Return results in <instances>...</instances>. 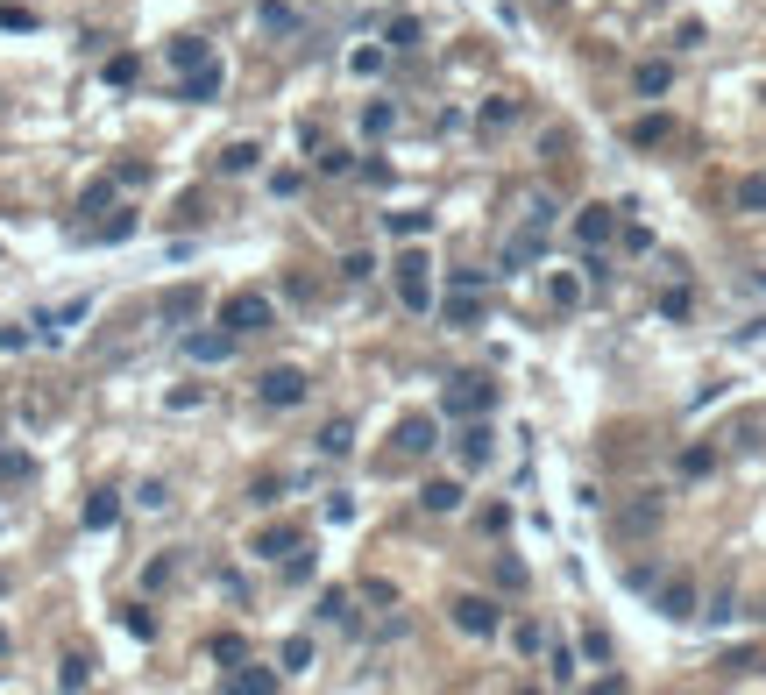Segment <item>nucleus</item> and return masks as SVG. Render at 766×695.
<instances>
[{
	"label": "nucleus",
	"mask_w": 766,
	"mask_h": 695,
	"mask_svg": "<svg viewBox=\"0 0 766 695\" xmlns=\"http://www.w3.org/2000/svg\"><path fill=\"white\" fill-rule=\"evenodd\" d=\"M22 476H29V454L8 447V454H0V483H22Z\"/></svg>",
	"instance_id": "44"
},
{
	"label": "nucleus",
	"mask_w": 766,
	"mask_h": 695,
	"mask_svg": "<svg viewBox=\"0 0 766 695\" xmlns=\"http://www.w3.org/2000/svg\"><path fill=\"white\" fill-rule=\"evenodd\" d=\"M199 64H213L206 43H199V36H178V43H171V71H199Z\"/></svg>",
	"instance_id": "28"
},
{
	"label": "nucleus",
	"mask_w": 766,
	"mask_h": 695,
	"mask_svg": "<svg viewBox=\"0 0 766 695\" xmlns=\"http://www.w3.org/2000/svg\"><path fill=\"white\" fill-rule=\"evenodd\" d=\"M71 320H86V298H71V305H57V313H43L36 327H43V341H57V334H64Z\"/></svg>",
	"instance_id": "27"
},
{
	"label": "nucleus",
	"mask_w": 766,
	"mask_h": 695,
	"mask_svg": "<svg viewBox=\"0 0 766 695\" xmlns=\"http://www.w3.org/2000/svg\"><path fill=\"white\" fill-rule=\"evenodd\" d=\"M433 440H440V426H433L426 412H412V419H398V454H405V461H419V454H433Z\"/></svg>",
	"instance_id": "11"
},
{
	"label": "nucleus",
	"mask_w": 766,
	"mask_h": 695,
	"mask_svg": "<svg viewBox=\"0 0 766 695\" xmlns=\"http://www.w3.org/2000/svg\"><path fill=\"white\" fill-rule=\"evenodd\" d=\"M476 121H483V128H511V121H518V100H483Z\"/></svg>",
	"instance_id": "35"
},
{
	"label": "nucleus",
	"mask_w": 766,
	"mask_h": 695,
	"mask_svg": "<svg viewBox=\"0 0 766 695\" xmlns=\"http://www.w3.org/2000/svg\"><path fill=\"white\" fill-rule=\"evenodd\" d=\"M547 674H554V688H568V681H575V653H568V646H554V660H547Z\"/></svg>",
	"instance_id": "41"
},
{
	"label": "nucleus",
	"mask_w": 766,
	"mask_h": 695,
	"mask_svg": "<svg viewBox=\"0 0 766 695\" xmlns=\"http://www.w3.org/2000/svg\"><path fill=\"white\" fill-rule=\"evenodd\" d=\"M220 327H227V334H256V327H270V298H263V291H235V298L220 305Z\"/></svg>",
	"instance_id": "4"
},
{
	"label": "nucleus",
	"mask_w": 766,
	"mask_h": 695,
	"mask_svg": "<svg viewBox=\"0 0 766 695\" xmlns=\"http://www.w3.org/2000/svg\"><path fill=\"white\" fill-rule=\"evenodd\" d=\"M462 497H469V490H462V483H454V476H433V483L419 490V504H426L433 518H454V511H462Z\"/></svg>",
	"instance_id": "14"
},
{
	"label": "nucleus",
	"mask_w": 766,
	"mask_h": 695,
	"mask_svg": "<svg viewBox=\"0 0 766 695\" xmlns=\"http://www.w3.org/2000/svg\"><path fill=\"white\" fill-rule=\"evenodd\" d=\"M540 227H525V235H511V249H504V270H525V263H540Z\"/></svg>",
	"instance_id": "22"
},
{
	"label": "nucleus",
	"mask_w": 766,
	"mask_h": 695,
	"mask_svg": "<svg viewBox=\"0 0 766 695\" xmlns=\"http://www.w3.org/2000/svg\"><path fill=\"white\" fill-rule=\"evenodd\" d=\"M235 341H242V334H227V327H213V334H185V355H192V362H227V355H235Z\"/></svg>",
	"instance_id": "15"
},
{
	"label": "nucleus",
	"mask_w": 766,
	"mask_h": 695,
	"mask_svg": "<svg viewBox=\"0 0 766 695\" xmlns=\"http://www.w3.org/2000/svg\"><path fill=\"white\" fill-rule=\"evenodd\" d=\"M554 305H582V284L575 277H554Z\"/></svg>",
	"instance_id": "50"
},
{
	"label": "nucleus",
	"mask_w": 766,
	"mask_h": 695,
	"mask_svg": "<svg viewBox=\"0 0 766 695\" xmlns=\"http://www.w3.org/2000/svg\"><path fill=\"white\" fill-rule=\"evenodd\" d=\"M391 128H398V107H391V100H369V107H362V135H369V142H383Z\"/></svg>",
	"instance_id": "24"
},
{
	"label": "nucleus",
	"mask_w": 766,
	"mask_h": 695,
	"mask_svg": "<svg viewBox=\"0 0 766 695\" xmlns=\"http://www.w3.org/2000/svg\"><path fill=\"white\" fill-rule=\"evenodd\" d=\"M277 660H284V674L313 667V639H305V632H298V639H284V653H277Z\"/></svg>",
	"instance_id": "34"
},
{
	"label": "nucleus",
	"mask_w": 766,
	"mask_h": 695,
	"mask_svg": "<svg viewBox=\"0 0 766 695\" xmlns=\"http://www.w3.org/2000/svg\"><path fill=\"white\" fill-rule=\"evenodd\" d=\"M383 227H391L398 242H419L426 227H433V213H426V206H405V213H383Z\"/></svg>",
	"instance_id": "18"
},
{
	"label": "nucleus",
	"mask_w": 766,
	"mask_h": 695,
	"mask_svg": "<svg viewBox=\"0 0 766 695\" xmlns=\"http://www.w3.org/2000/svg\"><path fill=\"white\" fill-rule=\"evenodd\" d=\"M490 454H497V433L483 419H462V433H454V461H462V469H483Z\"/></svg>",
	"instance_id": "7"
},
{
	"label": "nucleus",
	"mask_w": 766,
	"mask_h": 695,
	"mask_svg": "<svg viewBox=\"0 0 766 695\" xmlns=\"http://www.w3.org/2000/svg\"><path fill=\"white\" fill-rule=\"evenodd\" d=\"M135 504H142V511H164V504H171V490H164V483H142V490H135Z\"/></svg>",
	"instance_id": "46"
},
{
	"label": "nucleus",
	"mask_w": 766,
	"mask_h": 695,
	"mask_svg": "<svg viewBox=\"0 0 766 695\" xmlns=\"http://www.w3.org/2000/svg\"><path fill=\"white\" fill-rule=\"evenodd\" d=\"M653 603H660V617L688 625V617H696V582H681V575H674V582H660V596H653Z\"/></svg>",
	"instance_id": "13"
},
{
	"label": "nucleus",
	"mask_w": 766,
	"mask_h": 695,
	"mask_svg": "<svg viewBox=\"0 0 766 695\" xmlns=\"http://www.w3.org/2000/svg\"><path fill=\"white\" fill-rule=\"evenodd\" d=\"M199 313H206V291H199V284H171V291L157 298V320H164V327H185V320H199Z\"/></svg>",
	"instance_id": "6"
},
{
	"label": "nucleus",
	"mask_w": 766,
	"mask_h": 695,
	"mask_svg": "<svg viewBox=\"0 0 766 695\" xmlns=\"http://www.w3.org/2000/svg\"><path fill=\"white\" fill-rule=\"evenodd\" d=\"M490 405H497V383L476 376V369H469V376H454L447 391H440V412H447V419H483Z\"/></svg>",
	"instance_id": "1"
},
{
	"label": "nucleus",
	"mask_w": 766,
	"mask_h": 695,
	"mask_svg": "<svg viewBox=\"0 0 766 695\" xmlns=\"http://www.w3.org/2000/svg\"><path fill=\"white\" fill-rule=\"evenodd\" d=\"M391 277H398V305H405V313H433V263L419 249H405L391 263Z\"/></svg>",
	"instance_id": "2"
},
{
	"label": "nucleus",
	"mask_w": 766,
	"mask_h": 695,
	"mask_svg": "<svg viewBox=\"0 0 766 695\" xmlns=\"http://www.w3.org/2000/svg\"><path fill=\"white\" fill-rule=\"evenodd\" d=\"M107 206H114V178H100V185H86V199H79V213H93V220H100Z\"/></svg>",
	"instance_id": "36"
},
{
	"label": "nucleus",
	"mask_w": 766,
	"mask_h": 695,
	"mask_svg": "<svg viewBox=\"0 0 766 695\" xmlns=\"http://www.w3.org/2000/svg\"><path fill=\"white\" fill-rule=\"evenodd\" d=\"M263 29H277V36H291L298 22H291V8H263Z\"/></svg>",
	"instance_id": "49"
},
{
	"label": "nucleus",
	"mask_w": 766,
	"mask_h": 695,
	"mask_svg": "<svg viewBox=\"0 0 766 695\" xmlns=\"http://www.w3.org/2000/svg\"><path fill=\"white\" fill-rule=\"evenodd\" d=\"M369 270H376V256H362V249H355V256H348V263H341V277H348V284H362V277H369Z\"/></svg>",
	"instance_id": "48"
},
{
	"label": "nucleus",
	"mask_w": 766,
	"mask_h": 695,
	"mask_svg": "<svg viewBox=\"0 0 766 695\" xmlns=\"http://www.w3.org/2000/svg\"><path fill=\"white\" fill-rule=\"evenodd\" d=\"M256 164H263V149H256V142H227V149H220V171H227V178H249Z\"/></svg>",
	"instance_id": "20"
},
{
	"label": "nucleus",
	"mask_w": 766,
	"mask_h": 695,
	"mask_svg": "<svg viewBox=\"0 0 766 695\" xmlns=\"http://www.w3.org/2000/svg\"><path fill=\"white\" fill-rule=\"evenodd\" d=\"M348 64H355V71H362V79H369V71H383V50H376V43H362V50H355Z\"/></svg>",
	"instance_id": "47"
},
{
	"label": "nucleus",
	"mask_w": 766,
	"mask_h": 695,
	"mask_svg": "<svg viewBox=\"0 0 766 695\" xmlns=\"http://www.w3.org/2000/svg\"><path fill=\"white\" fill-rule=\"evenodd\" d=\"M93 235H100V242H128V235H135V213H114V220H100Z\"/></svg>",
	"instance_id": "39"
},
{
	"label": "nucleus",
	"mask_w": 766,
	"mask_h": 695,
	"mask_svg": "<svg viewBox=\"0 0 766 695\" xmlns=\"http://www.w3.org/2000/svg\"><path fill=\"white\" fill-rule=\"evenodd\" d=\"M610 235H618V213H610V206H582L575 213V242L582 249H603Z\"/></svg>",
	"instance_id": "9"
},
{
	"label": "nucleus",
	"mask_w": 766,
	"mask_h": 695,
	"mask_svg": "<svg viewBox=\"0 0 766 695\" xmlns=\"http://www.w3.org/2000/svg\"><path fill=\"white\" fill-rule=\"evenodd\" d=\"M497 582L504 589H525V561H497Z\"/></svg>",
	"instance_id": "51"
},
{
	"label": "nucleus",
	"mask_w": 766,
	"mask_h": 695,
	"mask_svg": "<svg viewBox=\"0 0 766 695\" xmlns=\"http://www.w3.org/2000/svg\"><path fill=\"white\" fill-rule=\"evenodd\" d=\"M632 142H646V149H653V142H667V114H646V121H632Z\"/></svg>",
	"instance_id": "38"
},
{
	"label": "nucleus",
	"mask_w": 766,
	"mask_h": 695,
	"mask_svg": "<svg viewBox=\"0 0 766 695\" xmlns=\"http://www.w3.org/2000/svg\"><path fill=\"white\" fill-rule=\"evenodd\" d=\"M688 313H696V291H688V284L660 291V320H688Z\"/></svg>",
	"instance_id": "29"
},
{
	"label": "nucleus",
	"mask_w": 766,
	"mask_h": 695,
	"mask_svg": "<svg viewBox=\"0 0 766 695\" xmlns=\"http://www.w3.org/2000/svg\"><path fill=\"white\" fill-rule=\"evenodd\" d=\"M57 688H93V660L86 653H64L57 660Z\"/></svg>",
	"instance_id": "26"
},
{
	"label": "nucleus",
	"mask_w": 766,
	"mask_h": 695,
	"mask_svg": "<svg viewBox=\"0 0 766 695\" xmlns=\"http://www.w3.org/2000/svg\"><path fill=\"white\" fill-rule=\"evenodd\" d=\"M511 646H518V653H540V646H547V632L525 617V625H511Z\"/></svg>",
	"instance_id": "40"
},
{
	"label": "nucleus",
	"mask_w": 766,
	"mask_h": 695,
	"mask_svg": "<svg viewBox=\"0 0 766 695\" xmlns=\"http://www.w3.org/2000/svg\"><path fill=\"white\" fill-rule=\"evenodd\" d=\"M320 454H327V461H348V454H355V426H348V419L320 426Z\"/></svg>",
	"instance_id": "23"
},
{
	"label": "nucleus",
	"mask_w": 766,
	"mask_h": 695,
	"mask_svg": "<svg viewBox=\"0 0 766 695\" xmlns=\"http://www.w3.org/2000/svg\"><path fill=\"white\" fill-rule=\"evenodd\" d=\"M738 206H745V213H766V171L738 178Z\"/></svg>",
	"instance_id": "32"
},
{
	"label": "nucleus",
	"mask_w": 766,
	"mask_h": 695,
	"mask_svg": "<svg viewBox=\"0 0 766 695\" xmlns=\"http://www.w3.org/2000/svg\"><path fill=\"white\" fill-rule=\"evenodd\" d=\"M0 29H15V36H22V29H36V15L22 8V0H8V8H0Z\"/></svg>",
	"instance_id": "42"
},
{
	"label": "nucleus",
	"mask_w": 766,
	"mask_h": 695,
	"mask_svg": "<svg viewBox=\"0 0 766 695\" xmlns=\"http://www.w3.org/2000/svg\"><path fill=\"white\" fill-rule=\"evenodd\" d=\"M419 36H426V29H419V15H405V8L383 22V50H419Z\"/></svg>",
	"instance_id": "17"
},
{
	"label": "nucleus",
	"mask_w": 766,
	"mask_h": 695,
	"mask_svg": "<svg viewBox=\"0 0 766 695\" xmlns=\"http://www.w3.org/2000/svg\"><path fill=\"white\" fill-rule=\"evenodd\" d=\"M440 313H447L454 327H476V320H483V291H447Z\"/></svg>",
	"instance_id": "21"
},
{
	"label": "nucleus",
	"mask_w": 766,
	"mask_h": 695,
	"mask_svg": "<svg viewBox=\"0 0 766 695\" xmlns=\"http://www.w3.org/2000/svg\"><path fill=\"white\" fill-rule=\"evenodd\" d=\"M632 86H639V93H646V100H660V93H667V86H674V64H660V57H646V64H639V71H632Z\"/></svg>",
	"instance_id": "19"
},
{
	"label": "nucleus",
	"mask_w": 766,
	"mask_h": 695,
	"mask_svg": "<svg viewBox=\"0 0 766 695\" xmlns=\"http://www.w3.org/2000/svg\"><path fill=\"white\" fill-rule=\"evenodd\" d=\"M178 100H185V107H213V100H220V64L178 71Z\"/></svg>",
	"instance_id": "8"
},
{
	"label": "nucleus",
	"mask_w": 766,
	"mask_h": 695,
	"mask_svg": "<svg viewBox=\"0 0 766 695\" xmlns=\"http://www.w3.org/2000/svg\"><path fill=\"white\" fill-rule=\"evenodd\" d=\"M291 547H305V532H298V525H263V532L249 539V554H256V561H284Z\"/></svg>",
	"instance_id": "10"
},
{
	"label": "nucleus",
	"mask_w": 766,
	"mask_h": 695,
	"mask_svg": "<svg viewBox=\"0 0 766 695\" xmlns=\"http://www.w3.org/2000/svg\"><path fill=\"white\" fill-rule=\"evenodd\" d=\"M305 391H313V376H305L298 362H277V369H263V376H256V398H263V405H277V412L305 405Z\"/></svg>",
	"instance_id": "3"
},
{
	"label": "nucleus",
	"mask_w": 766,
	"mask_h": 695,
	"mask_svg": "<svg viewBox=\"0 0 766 695\" xmlns=\"http://www.w3.org/2000/svg\"><path fill=\"white\" fill-rule=\"evenodd\" d=\"M504 625V610L490 596H454V632H469V639H497Z\"/></svg>",
	"instance_id": "5"
},
{
	"label": "nucleus",
	"mask_w": 766,
	"mask_h": 695,
	"mask_svg": "<svg viewBox=\"0 0 766 695\" xmlns=\"http://www.w3.org/2000/svg\"><path fill=\"white\" fill-rule=\"evenodd\" d=\"M313 164H320V171H327V178H341V171H348V164H355V157H348V149H320V157H313Z\"/></svg>",
	"instance_id": "45"
},
{
	"label": "nucleus",
	"mask_w": 766,
	"mask_h": 695,
	"mask_svg": "<svg viewBox=\"0 0 766 695\" xmlns=\"http://www.w3.org/2000/svg\"><path fill=\"white\" fill-rule=\"evenodd\" d=\"M206 653H213L220 667H242V660H249V639H242V632H213V646H206Z\"/></svg>",
	"instance_id": "25"
},
{
	"label": "nucleus",
	"mask_w": 766,
	"mask_h": 695,
	"mask_svg": "<svg viewBox=\"0 0 766 695\" xmlns=\"http://www.w3.org/2000/svg\"><path fill=\"white\" fill-rule=\"evenodd\" d=\"M135 71H142L135 50H114V57H107V86H135Z\"/></svg>",
	"instance_id": "33"
},
{
	"label": "nucleus",
	"mask_w": 766,
	"mask_h": 695,
	"mask_svg": "<svg viewBox=\"0 0 766 695\" xmlns=\"http://www.w3.org/2000/svg\"><path fill=\"white\" fill-rule=\"evenodd\" d=\"M79 518H86V532H114V525H121V490H107V483L86 490V511H79Z\"/></svg>",
	"instance_id": "12"
},
{
	"label": "nucleus",
	"mask_w": 766,
	"mask_h": 695,
	"mask_svg": "<svg viewBox=\"0 0 766 695\" xmlns=\"http://www.w3.org/2000/svg\"><path fill=\"white\" fill-rule=\"evenodd\" d=\"M717 469V447H681V476L696 483V476H710Z\"/></svg>",
	"instance_id": "30"
},
{
	"label": "nucleus",
	"mask_w": 766,
	"mask_h": 695,
	"mask_svg": "<svg viewBox=\"0 0 766 695\" xmlns=\"http://www.w3.org/2000/svg\"><path fill=\"white\" fill-rule=\"evenodd\" d=\"M447 291H490V270H454Z\"/></svg>",
	"instance_id": "43"
},
{
	"label": "nucleus",
	"mask_w": 766,
	"mask_h": 695,
	"mask_svg": "<svg viewBox=\"0 0 766 695\" xmlns=\"http://www.w3.org/2000/svg\"><path fill=\"white\" fill-rule=\"evenodd\" d=\"M227 688H235V695H277L284 674H277V667H235V674H227Z\"/></svg>",
	"instance_id": "16"
},
{
	"label": "nucleus",
	"mask_w": 766,
	"mask_h": 695,
	"mask_svg": "<svg viewBox=\"0 0 766 695\" xmlns=\"http://www.w3.org/2000/svg\"><path fill=\"white\" fill-rule=\"evenodd\" d=\"M320 617H334V625H355V610H348V589H327V596H320Z\"/></svg>",
	"instance_id": "37"
},
{
	"label": "nucleus",
	"mask_w": 766,
	"mask_h": 695,
	"mask_svg": "<svg viewBox=\"0 0 766 695\" xmlns=\"http://www.w3.org/2000/svg\"><path fill=\"white\" fill-rule=\"evenodd\" d=\"M121 625H128V639H142V646L157 639V617H149L142 603H128V610H121Z\"/></svg>",
	"instance_id": "31"
}]
</instances>
